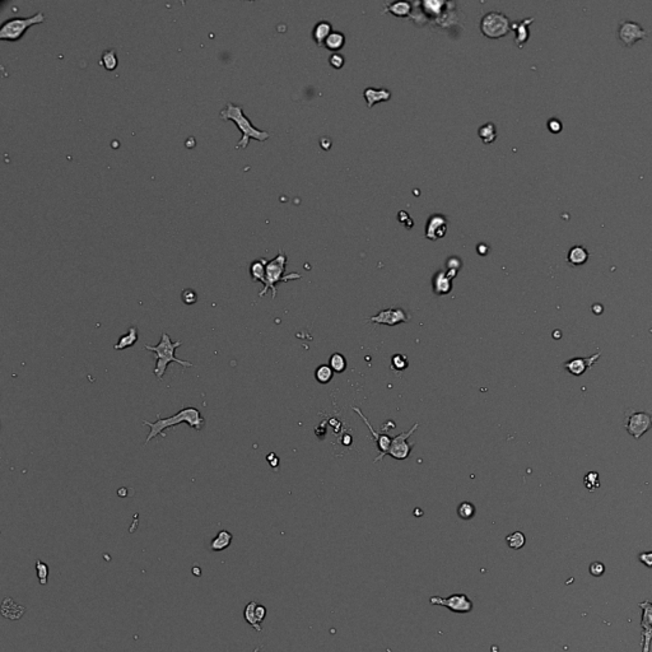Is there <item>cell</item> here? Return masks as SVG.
<instances>
[{"mask_svg": "<svg viewBox=\"0 0 652 652\" xmlns=\"http://www.w3.org/2000/svg\"><path fill=\"white\" fill-rule=\"evenodd\" d=\"M183 423H186L189 427L194 428L195 431H202L205 426V419L203 418L200 411L194 407L181 409V410H178L177 413L173 414L172 416H168V418H162L161 414H157L156 422L143 421L144 426H148L151 428V432L147 436L144 445H148L157 436H165V431H167L168 428H172V427H176Z\"/></svg>", "mask_w": 652, "mask_h": 652, "instance_id": "1", "label": "cell"}, {"mask_svg": "<svg viewBox=\"0 0 652 652\" xmlns=\"http://www.w3.org/2000/svg\"><path fill=\"white\" fill-rule=\"evenodd\" d=\"M219 116L223 120H231L241 132L242 138L240 139L237 148H247L250 139H255L258 141H265L270 138V134L264 130H259L252 125L247 116L245 115L242 106L233 105L232 102H227L226 108L219 112Z\"/></svg>", "mask_w": 652, "mask_h": 652, "instance_id": "2", "label": "cell"}, {"mask_svg": "<svg viewBox=\"0 0 652 652\" xmlns=\"http://www.w3.org/2000/svg\"><path fill=\"white\" fill-rule=\"evenodd\" d=\"M181 346H183V341H172V339H171V336L167 333H162L161 340H159V343L157 346L144 347L147 351L153 353L154 357H156L157 363L153 373L158 380H162L170 363H177V365L183 366L184 368L194 367V365L191 362H189V360H181L175 357L176 349Z\"/></svg>", "mask_w": 652, "mask_h": 652, "instance_id": "3", "label": "cell"}, {"mask_svg": "<svg viewBox=\"0 0 652 652\" xmlns=\"http://www.w3.org/2000/svg\"><path fill=\"white\" fill-rule=\"evenodd\" d=\"M285 268H287V255L280 250L278 255L266 264L265 284H264L263 291L259 293V297H264L269 291H271V297L274 299L277 297V285L279 283L289 282V280L301 278V275L297 273L285 274Z\"/></svg>", "mask_w": 652, "mask_h": 652, "instance_id": "4", "label": "cell"}, {"mask_svg": "<svg viewBox=\"0 0 652 652\" xmlns=\"http://www.w3.org/2000/svg\"><path fill=\"white\" fill-rule=\"evenodd\" d=\"M45 22V14L41 12L34 13L33 15L27 18L17 17L7 20L0 27V40L10 42H17L25 36L29 27L34 25Z\"/></svg>", "mask_w": 652, "mask_h": 652, "instance_id": "5", "label": "cell"}, {"mask_svg": "<svg viewBox=\"0 0 652 652\" xmlns=\"http://www.w3.org/2000/svg\"><path fill=\"white\" fill-rule=\"evenodd\" d=\"M511 21L506 14L492 10L483 15L480 21V31L485 37L492 40L502 39L511 31Z\"/></svg>", "mask_w": 652, "mask_h": 652, "instance_id": "6", "label": "cell"}, {"mask_svg": "<svg viewBox=\"0 0 652 652\" xmlns=\"http://www.w3.org/2000/svg\"><path fill=\"white\" fill-rule=\"evenodd\" d=\"M648 32L636 21L623 20L618 26V39L625 46H633L637 41L643 40Z\"/></svg>", "mask_w": 652, "mask_h": 652, "instance_id": "7", "label": "cell"}, {"mask_svg": "<svg viewBox=\"0 0 652 652\" xmlns=\"http://www.w3.org/2000/svg\"><path fill=\"white\" fill-rule=\"evenodd\" d=\"M432 605L446 606L454 613H470L474 608V604L465 594H455L448 597L432 596L429 599Z\"/></svg>", "mask_w": 652, "mask_h": 652, "instance_id": "8", "label": "cell"}, {"mask_svg": "<svg viewBox=\"0 0 652 652\" xmlns=\"http://www.w3.org/2000/svg\"><path fill=\"white\" fill-rule=\"evenodd\" d=\"M652 427V415L646 411H633L628 415L625 429L636 440H640Z\"/></svg>", "mask_w": 652, "mask_h": 652, "instance_id": "9", "label": "cell"}, {"mask_svg": "<svg viewBox=\"0 0 652 652\" xmlns=\"http://www.w3.org/2000/svg\"><path fill=\"white\" fill-rule=\"evenodd\" d=\"M419 424L415 423L414 427H411L408 432H404V433H400L396 437L392 438L391 441V445H390L389 451H387L386 455H390L391 458L396 459V460H405L408 458L409 454H410L411 448H413V445L411 443H408V438L410 437L411 434L415 432V429L418 428Z\"/></svg>", "mask_w": 652, "mask_h": 652, "instance_id": "10", "label": "cell"}, {"mask_svg": "<svg viewBox=\"0 0 652 652\" xmlns=\"http://www.w3.org/2000/svg\"><path fill=\"white\" fill-rule=\"evenodd\" d=\"M638 606L642 609V615H641V628H642L641 646H642V652H650L652 643V603L650 600H645L638 604Z\"/></svg>", "mask_w": 652, "mask_h": 652, "instance_id": "11", "label": "cell"}, {"mask_svg": "<svg viewBox=\"0 0 652 652\" xmlns=\"http://www.w3.org/2000/svg\"><path fill=\"white\" fill-rule=\"evenodd\" d=\"M447 218L442 214L431 215L426 226V237L431 241L443 239L447 233Z\"/></svg>", "mask_w": 652, "mask_h": 652, "instance_id": "12", "label": "cell"}, {"mask_svg": "<svg viewBox=\"0 0 652 652\" xmlns=\"http://www.w3.org/2000/svg\"><path fill=\"white\" fill-rule=\"evenodd\" d=\"M601 353H595L592 354L591 357H587V358H581V357H576V358H572V359L567 360L565 363V368L573 376H581L586 372L589 368H591L592 366L596 363V360L600 358Z\"/></svg>", "mask_w": 652, "mask_h": 652, "instance_id": "13", "label": "cell"}, {"mask_svg": "<svg viewBox=\"0 0 652 652\" xmlns=\"http://www.w3.org/2000/svg\"><path fill=\"white\" fill-rule=\"evenodd\" d=\"M353 410H354V411H357L358 415H359L360 418H362V421L365 422L366 426H367L368 428H370V432H371V433H372L373 437H375V440L377 441V446H378V450H380V455H378L377 458L375 459V462H376V461H378V460H381V459L384 458V456H386L387 451H389V448H390V445H391L392 438H390L389 436H387V434L377 433V432H376L375 429L372 428V426H371V423H370V422H368V419L366 418L365 415H363L362 411H360L359 409H358V408H353Z\"/></svg>", "mask_w": 652, "mask_h": 652, "instance_id": "14", "label": "cell"}, {"mask_svg": "<svg viewBox=\"0 0 652 652\" xmlns=\"http://www.w3.org/2000/svg\"><path fill=\"white\" fill-rule=\"evenodd\" d=\"M407 320L408 317L405 316V312L403 310H385V311H381L377 316L371 317V321L390 326L405 322Z\"/></svg>", "mask_w": 652, "mask_h": 652, "instance_id": "15", "label": "cell"}, {"mask_svg": "<svg viewBox=\"0 0 652 652\" xmlns=\"http://www.w3.org/2000/svg\"><path fill=\"white\" fill-rule=\"evenodd\" d=\"M363 98L366 100L367 107L372 108L377 103L389 101L391 98V92L389 89H386V88H378L377 89V88L368 87L363 92Z\"/></svg>", "mask_w": 652, "mask_h": 652, "instance_id": "16", "label": "cell"}, {"mask_svg": "<svg viewBox=\"0 0 652 652\" xmlns=\"http://www.w3.org/2000/svg\"><path fill=\"white\" fill-rule=\"evenodd\" d=\"M26 613V608L17 604L12 597H5L2 603V615L9 621H18Z\"/></svg>", "mask_w": 652, "mask_h": 652, "instance_id": "17", "label": "cell"}, {"mask_svg": "<svg viewBox=\"0 0 652 652\" xmlns=\"http://www.w3.org/2000/svg\"><path fill=\"white\" fill-rule=\"evenodd\" d=\"M534 17L530 18H525V20H521V21H516L511 25V28L515 31V44L517 45L518 47H523V45L528 42L529 37H530V32H529V26L533 23Z\"/></svg>", "mask_w": 652, "mask_h": 652, "instance_id": "18", "label": "cell"}, {"mask_svg": "<svg viewBox=\"0 0 652 652\" xmlns=\"http://www.w3.org/2000/svg\"><path fill=\"white\" fill-rule=\"evenodd\" d=\"M432 288H433V292L436 295H447V293L451 292V288H452V279L448 277L446 271H437L434 274L433 279H432Z\"/></svg>", "mask_w": 652, "mask_h": 652, "instance_id": "19", "label": "cell"}, {"mask_svg": "<svg viewBox=\"0 0 652 652\" xmlns=\"http://www.w3.org/2000/svg\"><path fill=\"white\" fill-rule=\"evenodd\" d=\"M589 251L581 245H574L568 250L567 253V261L571 264L572 266H579V265H584L587 260H589Z\"/></svg>", "mask_w": 652, "mask_h": 652, "instance_id": "20", "label": "cell"}, {"mask_svg": "<svg viewBox=\"0 0 652 652\" xmlns=\"http://www.w3.org/2000/svg\"><path fill=\"white\" fill-rule=\"evenodd\" d=\"M413 5L410 2H395L385 4L384 13H391L392 15L399 18H407L411 13Z\"/></svg>", "mask_w": 652, "mask_h": 652, "instance_id": "21", "label": "cell"}, {"mask_svg": "<svg viewBox=\"0 0 652 652\" xmlns=\"http://www.w3.org/2000/svg\"><path fill=\"white\" fill-rule=\"evenodd\" d=\"M331 33H333V26L326 21H321L315 26L314 31H312V39H314L317 46H324L325 41Z\"/></svg>", "mask_w": 652, "mask_h": 652, "instance_id": "22", "label": "cell"}, {"mask_svg": "<svg viewBox=\"0 0 652 652\" xmlns=\"http://www.w3.org/2000/svg\"><path fill=\"white\" fill-rule=\"evenodd\" d=\"M138 338H139L138 329H136L135 326H132V328H129V330H128V334L120 336L117 343L114 346V349L115 351H124V349L130 348V347H133L136 341H138Z\"/></svg>", "mask_w": 652, "mask_h": 652, "instance_id": "23", "label": "cell"}, {"mask_svg": "<svg viewBox=\"0 0 652 652\" xmlns=\"http://www.w3.org/2000/svg\"><path fill=\"white\" fill-rule=\"evenodd\" d=\"M233 540V535L228 530H221L214 539L210 541V549L213 552H222L227 549Z\"/></svg>", "mask_w": 652, "mask_h": 652, "instance_id": "24", "label": "cell"}, {"mask_svg": "<svg viewBox=\"0 0 652 652\" xmlns=\"http://www.w3.org/2000/svg\"><path fill=\"white\" fill-rule=\"evenodd\" d=\"M266 259H259L251 263L250 265V275L252 282H260L265 284V271H266Z\"/></svg>", "mask_w": 652, "mask_h": 652, "instance_id": "25", "label": "cell"}, {"mask_svg": "<svg viewBox=\"0 0 652 652\" xmlns=\"http://www.w3.org/2000/svg\"><path fill=\"white\" fill-rule=\"evenodd\" d=\"M256 606H258V601H250V603H248L244 609V618L245 621L256 630V632H261L263 628H261L260 622H259L258 618H256V613H255Z\"/></svg>", "mask_w": 652, "mask_h": 652, "instance_id": "26", "label": "cell"}, {"mask_svg": "<svg viewBox=\"0 0 652 652\" xmlns=\"http://www.w3.org/2000/svg\"><path fill=\"white\" fill-rule=\"evenodd\" d=\"M344 45H346V36L340 32H333L325 41L324 46L330 51H339L343 49Z\"/></svg>", "mask_w": 652, "mask_h": 652, "instance_id": "27", "label": "cell"}, {"mask_svg": "<svg viewBox=\"0 0 652 652\" xmlns=\"http://www.w3.org/2000/svg\"><path fill=\"white\" fill-rule=\"evenodd\" d=\"M479 138L484 144H492L497 139V129L493 122H487L479 128Z\"/></svg>", "mask_w": 652, "mask_h": 652, "instance_id": "28", "label": "cell"}, {"mask_svg": "<svg viewBox=\"0 0 652 652\" xmlns=\"http://www.w3.org/2000/svg\"><path fill=\"white\" fill-rule=\"evenodd\" d=\"M101 64H102L106 70H115L117 68V64H119L116 52L114 50H107V51L103 52L102 56H101Z\"/></svg>", "mask_w": 652, "mask_h": 652, "instance_id": "29", "label": "cell"}, {"mask_svg": "<svg viewBox=\"0 0 652 652\" xmlns=\"http://www.w3.org/2000/svg\"><path fill=\"white\" fill-rule=\"evenodd\" d=\"M329 362H330V367H331V370L334 371V372L341 373V372H344V371H346L347 360H346V358H344L343 354L334 353L330 357V360H329Z\"/></svg>", "mask_w": 652, "mask_h": 652, "instance_id": "30", "label": "cell"}, {"mask_svg": "<svg viewBox=\"0 0 652 652\" xmlns=\"http://www.w3.org/2000/svg\"><path fill=\"white\" fill-rule=\"evenodd\" d=\"M506 541L511 549H521L526 543V538L521 531H515L507 536Z\"/></svg>", "mask_w": 652, "mask_h": 652, "instance_id": "31", "label": "cell"}, {"mask_svg": "<svg viewBox=\"0 0 652 652\" xmlns=\"http://www.w3.org/2000/svg\"><path fill=\"white\" fill-rule=\"evenodd\" d=\"M333 375H334V371L331 370L330 366H326V365H322L320 366V367H317L316 372H315V377H316V380L319 381L320 384H328V382H330L331 378H333Z\"/></svg>", "mask_w": 652, "mask_h": 652, "instance_id": "32", "label": "cell"}, {"mask_svg": "<svg viewBox=\"0 0 652 652\" xmlns=\"http://www.w3.org/2000/svg\"><path fill=\"white\" fill-rule=\"evenodd\" d=\"M34 566H36V573L40 585L45 586L47 584V578H49V566L40 559L36 560V565Z\"/></svg>", "mask_w": 652, "mask_h": 652, "instance_id": "33", "label": "cell"}, {"mask_svg": "<svg viewBox=\"0 0 652 652\" xmlns=\"http://www.w3.org/2000/svg\"><path fill=\"white\" fill-rule=\"evenodd\" d=\"M585 485L589 491H595L600 487V477H599V473L596 472H590L585 475Z\"/></svg>", "mask_w": 652, "mask_h": 652, "instance_id": "34", "label": "cell"}, {"mask_svg": "<svg viewBox=\"0 0 652 652\" xmlns=\"http://www.w3.org/2000/svg\"><path fill=\"white\" fill-rule=\"evenodd\" d=\"M458 514L462 520H470L475 515V507L469 502H462L458 509Z\"/></svg>", "mask_w": 652, "mask_h": 652, "instance_id": "35", "label": "cell"}, {"mask_svg": "<svg viewBox=\"0 0 652 652\" xmlns=\"http://www.w3.org/2000/svg\"><path fill=\"white\" fill-rule=\"evenodd\" d=\"M391 362H392L391 363V367L394 368L395 371H402V370H405V368L408 367L407 358H405L404 355H400V354L395 355V357H392Z\"/></svg>", "mask_w": 652, "mask_h": 652, "instance_id": "36", "label": "cell"}, {"mask_svg": "<svg viewBox=\"0 0 652 652\" xmlns=\"http://www.w3.org/2000/svg\"><path fill=\"white\" fill-rule=\"evenodd\" d=\"M181 299H183V302L185 304H188V306H191V304L196 303L197 295H196V292H195V291L185 289L183 293H181Z\"/></svg>", "mask_w": 652, "mask_h": 652, "instance_id": "37", "label": "cell"}, {"mask_svg": "<svg viewBox=\"0 0 652 652\" xmlns=\"http://www.w3.org/2000/svg\"><path fill=\"white\" fill-rule=\"evenodd\" d=\"M329 64H330V66H333L334 69H341L344 66V56L338 54V52H334V54H331L330 58H329Z\"/></svg>", "mask_w": 652, "mask_h": 652, "instance_id": "38", "label": "cell"}, {"mask_svg": "<svg viewBox=\"0 0 652 652\" xmlns=\"http://www.w3.org/2000/svg\"><path fill=\"white\" fill-rule=\"evenodd\" d=\"M562 128L563 125L560 120L555 119V117H552V119L548 120V129H549L553 134H558V133H560Z\"/></svg>", "mask_w": 652, "mask_h": 652, "instance_id": "39", "label": "cell"}, {"mask_svg": "<svg viewBox=\"0 0 652 652\" xmlns=\"http://www.w3.org/2000/svg\"><path fill=\"white\" fill-rule=\"evenodd\" d=\"M604 572H605V566L603 565L601 562H594L590 565V573L595 577H600L603 576Z\"/></svg>", "mask_w": 652, "mask_h": 652, "instance_id": "40", "label": "cell"}, {"mask_svg": "<svg viewBox=\"0 0 652 652\" xmlns=\"http://www.w3.org/2000/svg\"><path fill=\"white\" fill-rule=\"evenodd\" d=\"M397 219H399L400 223L404 224V226L409 229L414 227V221L410 218V215H409L407 212H403V210L402 212H399V214H397Z\"/></svg>", "mask_w": 652, "mask_h": 652, "instance_id": "41", "label": "cell"}, {"mask_svg": "<svg viewBox=\"0 0 652 652\" xmlns=\"http://www.w3.org/2000/svg\"><path fill=\"white\" fill-rule=\"evenodd\" d=\"M638 559L641 563L646 566L647 568H652V552H643L638 555Z\"/></svg>", "mask_w": 652, "mask_h": 652, "instance_id": "42", "label": "cell"}, {"mask_svg": "<svg viewBox=\"0 0 652 652\" xmlns=\"http://www.w3.org/2000/svg\"><path fill=\"white\" fill-rule=\"evenodd\" d=\"M255 613H256V618H258V621L260 622V623H263V621L265 619V617H266V608H265V606L260 605V604H258V606H256V609H255Z\"/></svg>", "mask_w": 652, "mask_h": 652, "instance_id": "43", "label": "cell"}, {"mask_svg": "<svg viewBox=\"0 0 652 652\" xmlns=\"http://www.w3.org/2000/svg\"><path fill=\"white\" fill-rule=\"evenodd\" d=\"M461 265V261L460 259L458 258H450L447 260V269H454V270H459Z\"/></svg>", "mask_w": 652, "mask_h": 652, "instance_id": "44", "label": "cell"}, {"mask_svg": "<svg viewBox=\"0 0 652 652\" xmlns=\"http://www.w3.org/2000/svg\"><path fill=\"white\" fill-rule=\"evenodd\" d=\"M477 250H478V252H479V255L485 256V255H487V253H488L489 247H488V245H487V244H479V245H478Z\"/></svg>", "mask_w": 652, "mask_h": 652, "instance_id": "45", "label": "cell"}, {"mask_svg": "<svg viewBox=\"0 0 652 652\" xmlns=\"http://www.w3.org/2000/svg\"><path fill=\"white\" fill-rule=\"evenodd\" d=\"M320 146H321L322 149L328 151V149L331 147V140H330V139H328V138H322L321 140H320Z\"/></svg>", "mask_w": 652, "mask_h": 652, "instance_id": "46", "label": "cell"}, {"mask_svg": "<svg viewBox=\"0 0 652 652\" xmlns=\"http://www.w3.org/2000/svg\"><path fill=\"white\" fill-rule=\"evenodd\" d=\"M192 573L196 574V576H202V572H200L199 567H192Z\"/></svg>", "mask_w": 652, "mask_h": 652, "instance_id": "47", "label": "cell"}, {"mask_svg": "<svg viewBox=\"0 0 652 652\" xmlns=\"http://www.w3.org/2000/svg\"><path fill=\"white\" fill-rule=\"evenodd\" d=\"M553 336H554V338H557V339H558V338H560V336H562V333H560L559 330H555V331H554V334H553Z\"/></svg>", "mask_w": 652, "mask_h": 652, "instance_id": "48", "label": "cell"}, {"mask_svg": "<svg viewBox=\"0 0 652 652\" xmlns=\"http://www.w3.org/2000/svg\"><path fill=\"white\" fill-rule=\"evenodd\" d=\"M260 651H261V646H259V647H256L252 652H260Z\"/></svg>", "mask_w": 652, "mask_h": 652, "instance_id": "49", "label": "cell"}]
</instances>
